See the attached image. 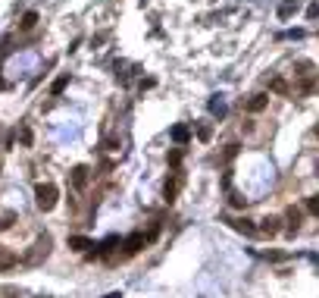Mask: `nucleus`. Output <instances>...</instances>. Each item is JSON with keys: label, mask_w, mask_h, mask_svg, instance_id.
Masks as SVG:
<instances>
[{"label": "nucleus", "mask_w": 319, "mask_h": 298, "mask_svg": "<svg viewBox=\"0 0 319 298\" xmlns=\"http://www.w3.org/2000/svg\"><path fill=\"white\" fill-rule=\"evenodd\" d=\"M56 198H60V192H56V185L53 182H41L34 189V204L41 211H53L56 207Z\"/></svg>", "instance_id": "f257e3e1"}, {"label": "nucleus", "mask_w": 319, "mask_h": 298, "mask_svg": "<svg viewBox=\"0 0 319 298\" xmlns=\"http://www.w3.org/2000/svg\"><path fill=\"white\" fill-rule=\"evenodd\" d=\"M41 254H44V257L50 254V235H41V239H38V242H34V251L25 254V260H28V264H38V257H41Z\"/></svg>", "instance_id": "f03ea898"}, {"label": "nucleus", "mask_w": 319, "mask_h": 298, "mask_svg": "<svg viewBox=\"0 0 319 298\" xmlns=\"http://www.w3.org/2000/svg\"><path fill=\"white\" fill-rule=\"evenodd\" d=\"M88 179H91V170H88V166H75V170H72V185H75V189H85Z\"/></svg>", "instance_id": "7ed1b4c3"}, {"label": "nucleus", "mask_w": 319, "mask_h": 298, "mask_svg": "<svg viewBox=\"0 0 319 298\" xmlns=\"http://www.w3.org/2000/svg\"><path fill=\"white\" fill-rule=\"evenodd\" d=\"M210 113H213V116H219V120H222L225 113H229V107H225L222 95H213V98H210Z\"/></svg>", "instance_id": "20e7f679"}, {"label": "nucleus", "mask_w": 319, "mask_h": 298, "mask_svg": "<svg viewBox=\"0 0 319 298\" xmlns=\"http://www.w3.org/2000/svg\"><path fill=\"white\" fill-rule=\"evenodd\" d=\"M147 242V235H141V232H135V235H128L125 239V251L128 254H135V251H141V245Z\"/></svg>", "instance_id": "39448f33"}, {"label": "nucleus", "mask_w": 319, "mask_h": 298, "mask_svg": "<svg viewBox=\"0 0 319 298\" xmlns=\"http://www.w3.org/2000/svg\"><path fill=\"white\" fill-rule=\"evenodd\" d=\"M69 248H75V251H88V248H94V242H91L88 235H72V239H69Z\"/></svg>", "instance_id": "423d86ee"}, {"label": "nucleus", "mask_w": 319, "mask_h": 298, "mask_svg": "<svg viewBox=\"0 0 319 298\" xmlns=\"http://www.w3.org/2000/svg\"><path fill=\"white\" fill-rule=\"evenodd\" d=\"M232 223V229H238V232H244V235H257V226L251 220H229Z\"/></svg>", "instance_id": "0eeeda50"}, {"label": "nucleus", "mask_w": 319, "mask_h": 298, "mask_svg": "<svg viewBox=\"0 0 319 298\" xmlns=\"http://www.w3.org/2000/svg\"><path fill=\"white\" fill-rule=\"evenodd\" d=\"M172 141L175 144H188V141H191V129H188V126H175L172 129Z\"/></svg>", "instance_id": "6e6552de"}, {"label": "nucleus", "mask_w": 319, "mask_h": 298, "mask_svg": "<svg viewBox=\"0 0 319 298\" xmlns=\"http://www.w3.org/2000/svg\"><path fill=\"white\" fill-rule=\"evenodd\" d=\"M266 104H269V95H254V98L247 101V110H251V113H260Z\"/></svg>", "instance_id": "1a4fd4ad"}, {"label": "nucleus", "mask_w": 319, "mask_h": 298, "mask_svg": "<svg viewBox=\"0 0 319 298\" xmlns=\"http://www.w3.org/2000/svg\"><path fill=\"white\" fill-rule=\"evenodd\" d=\"M294 13H297V0H285V4L278 7V19H291Z\"/></svg>", "instance_id": "9d476101"}, {"label": "nucleus", "mask_w": 319, "mask_h": 298, "mask_svg": "<svg viewBox=\"0 0 319 298\" xmlns=\"http://www.w3.org/2000/svg\"><path fill=\"white\" fill-rule=\"evenodd\" d=\"M34 25H38V13H34V10H28V13L22 16V22H19V28L28 32V28H34Z\"/></svg>", "instance_id": "9b49d317"}, {"label": "nucleus", "mask_w": 319, "mask_h": 298, "mask_svg": "<svg viewBox=\"0 0 319 298\" xmlns=\"http://www.w3.org/2000/svg\"><path fill=\"white\" fill-rule=\"evenodd\" d=\"M257 232H266V235H275V232H278V220H275V217H269V220H263V226H260Z\"/></svg>", "instance_id": "f8f14e48"}, {"label": "nucleus", "mask_w": 319, "mask_h": 298, "mask_svg": "<svg viewBox=\"0 0 319 298\" xmlns=\"http://www.w3.org/2000/svg\"><path fill=\"white\" fill-rule=\"evenodd\" d=\"M13 264H16V254H10V251L0 248V270H10Z\"/></svg>", "instance_id": "ddd939ff"}, {"label": "nucleus", "mask_w": 319, "mask_h": 298, "mask_svg": "<svg viewBox=\"0 0 319 298\" xmlns=\"http://www.w3.org/2000/svg\"><path fill=\"white\" fill-rule=\"evenodd\" d=\"M175 192H179V179H172V182H166V189H163V195H166V201L172 204L175 201Z\"/></svg>", "instance_id": "4468645a"}, {"label": "nucleus", "mask_w": 319, "mask_h": 298, "mask_svg": "<svg viewBox=\"0 0 319 298\" xmlns=\"http://www.w3.org/2000/svg\"><path fill=\"white\" fill-rule=\"evenodd\" d=\"M66 85H69V76H60V79H56V82L50 85V91H53V95H63Z\"/></svg>", "instance_id": "2eb2a0df"}, {"label": "nucleus", "mask_w": 319, "mask_h": 298, "mask_svg": "<svg viewBox=\"0 0 319 298\" xmlns=\"http://www.w3.org/2000/svg\"><path fill=\"white\" fill-rule=\"evenodd\" d=\"M288 220H291V232H297V223H300V211L288 207Z\"/></svg>", "instance_id": "dca6fc26"}, {"label": "nucleus", "mask_w": 319, "mask_h": 298, "mask_svg": "<svg viewBox=\"0 0 319 298\" xmlns=\"http://www.w3.org/2000/svg\"><path fill=\"white\" fill-rule=\"evenodd\" d=\"M19 138H22V144H25V147H31V141H34V135H31V129H28V126H22Z\"/></svg>", "instance_id": "f3484780"}, {"label": "nucleus", "mask_w": 319, "mask_h": 298, "mask_svg": "<svg viewBox=\"0 0 319 298\" xmlns=\"http://www.w3.org/2000/svg\"><path fill=\"white\" fill-rule=\"evenodd\" d=\"M197 138H200V141H210V138H213V129H210V126H197Z\"/></svg>", "instance_id": "a211bd4d"}, {"label": "nucleus", "mask_w": 319, "mask_h": 298, "mask_svg": "<svg viewBox=\"0 0 319 298\" xmlns=\"http://www.w3.org/2000/svg\"><path fill=\"white\" fill-rule=\"evenodd\" d=\"M307 211H310L313 217H319V195H313V198L307 201Z\"/></svg>", "instance_id": "6ab92c4d"}, {"label": "nucleus", "mask_w": 319, "mask_h": 298, "mask_svg": "<svg viewBox=\"0 0 319 298\" xmlns=\"http://www.w3.org/2000/svg\"><path fill=\"white\" fill-rule=\"evenodd\" d=\"M169 163L179 166V163H182V151H169Z\"/></svg>", "instance_id": "aec40b11"}, {"label": "nucleus", "mask_w": 319, "mask_h": 298, "mask_svg": "<svg viewBox=\"0 0 319 298\" xmlns=\"http://www.w3.org/2000/svg\"><path fill=\"white\" fill-rule=\"evenodd\" d=\"M269 88H272V91H285L288 85H285V82H281V79H272V85H269Z\"/></svg>", "instance_id": "412c9836"}, {"label": "nucleus", "mask_w": 319, "mask_h": 298, "mask_svg": "<svg viewBox=\"0 0 319 298\" xmlns=\"http://www.w3.org/2000/svg\"><path fill=\"white\" fill-rule=\"evenodd\" d=\"M307 16H310V19H319V4H313V7L307 10Z\"/></svg>", "instance_id": "4be33fe9"}, {"label": "nucleus", "mask_w": 319, "mask_h": 298, "mask_svg": "<svg viewBox=\"0 0 319 298\" xmlns=\"http://www.w3.org/2000/svg\"><path fill=\"white\" fill-rule=\"evenodd\" d=\"M4 88H7V82H4V76H0V91H4Z\"/></svg>", "instance_id": "5701e85b"}, {"label": "nucleus", "mask_w": 319, "mask_h": 298, "mask_svg": "<svg viewBox=\"0 0 319 298\" xmlns=\"http://www.w3.org/2000/svg\"><path fill=\"white\" fill-rule=\"evenodd\" d=\"M316 135H319V126H316Z\"/></svg>", "instance_id": "b1692460"}]
</instances>
